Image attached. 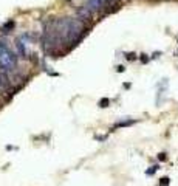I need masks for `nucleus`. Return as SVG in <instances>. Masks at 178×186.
Returning a JSON list of instances; mask_svg holds the SVG:
<instances>
[{"label": "nucleus", "instance_id": "obj_1", "mask_svg": "<svg viewBox=\"0 0 178 186\" xmlns=\"http://www.w3.org/2000/svg\"><path fill=\"white\" fill-rule=\"evenodd\" d=\"M54 31L62 44L76 45L84 36V20L77 17H60L54 19Z\"/></svg>", "mask_w": 178, "mask_h": 186}, {"label": "nucleus", "instance_id": "obj_2", "mask_svg": "<svg viewBox=\"0 0 178 186\" xmlns=\"http://www.w3.org/2000/svg\"><path fill=\"white\" fill-rule=\"evenodd\" d=\"M17 64H19L17 53H14L3 40H0V70L6 73L14 72L17 68Z\"/></svg>", "mask_w": 178, "mask_h": 186}, {"label": "nucleus", "instance_id": "obj_3", "mask_svg": "<svg viewBox=\"0 0 178 186\" xmlns=\"http://www.w3.org/2000/svg\"><path fill=\"white\" fill-rule=\"evenodd\" d=\"M26 39H28V34H23L16 39V50H17V56L22 57V59H28L30 53L26 50Z\"/></svg>", "mask_w": 178, "mask_h": 186}, {"label": "nucleus", "instance_id": "obj_4", "mask_svg": "<svg viewBox=\"0 0 178 186\" xmlns=\"http://www.w3.org/2000/svg\"><path fill=\"white\" fill-rule=\"evenodd\" d=\"M85 6L88 8L93 14H96V12L104 11L105 8L109 6V2H107V0H85Z\"/></svg>", "mask_w": 178, "mask_h": 186}, {"label": "nucleus", "instance_id": "obj_5", "mask_svg": "<svg viewBox=\"0 0 178 186\" xmlns=\"http://www.w3.org/2000/svg\"><path fill=\"white\" fill-rule=\"evenodd\" d=\"M76 17L81 19V20H90V19L93 17V12L90 11L85 5H82V6H79L76 10Z\"/></svg>", "mask_w": 178, "mask_h": 186}, {"label": "nucleus", "instance_id": "obj_6", "mask_svg": "<svg viewBox=\"0 0 178 186\" xmlns=\"http://www.w3.org/2000/svg\"><path fill=\"white\" fill-rule=\"evenodd\" d=\"M11 85H12V82L10 79V74L0 70V90H10Z\"/></svg>", "mask_w": 178, "mask_h": 186}, {"label": "nucleus", "instance_id": "obj_7", "mask_svg": "<svg viewBox=\"0 0 178 186\" xmlns=\"http://www.w3.org/2000/svg\"><path fill=\"white\" fill-rule=\"evenodd\" d=\"M14 25H16L14 20H6V22L0 27V33H11L12 28H14Z\"/></svg>", "mask_w": 178, "mask_h": 186}, {"label": "nucleus", "instance_id": "obj_8", "mask_svg": "<svg viewBox=\"0 0 178 186\" xmlns=\"http://www.w3.org/2000/svg\"><path fill=\"white\" fill-rule=\"evenodd\" d=\"M135 123H136L135 119H124V121H118L113 126V129H118V127H129V126H132V124H135Z\"/></svg>", "mask_w": 178, "mask_h": 186}, {"label": "nucleus", "instance_id": "obj_9", "mask_svg": "<svg viewBox=\"0 0 178 186\" xmlns=\"http://www.w3.org/2000/svg\"><path fill=\"white\" fill-rule=\"evenodd\" d=\"M98 106L101 107V109H105V107L110 106V99L109 98H101V99H99V102H98Z\"/></svg>", "mask_w": 178, "mask_h": 186}, {"label": "nucleus", "instance_id": "obj_10", "mask_svg": "<svg viewBox=\"0 0 178 186\" xmlns=\"http://www.w3.org/2000/svg\"><path fill=\"white\" fill-rule=\"evenodd\" d=\"M158 164H155V166H152L150 169H147V171H146V174H147V175H154V174L156 172V171H158Z\"/></svg>", "mask_w": 178, "mask_h": 186}, {"label": "nucleus", "instance_id": "obj_11", "mask_svg": "<svg viewBox=\"0 0 178 186\" xmlns=\"http://www.w3.org/2000/svg\"><path fill=\"white\" fill-rule=\"evenodd\" d=\"M169 183H171V179H169V177H163V179L160 180V186H169Z\"/></svg>", "mask_w": 178, "mask_h": 186}, {"label": "nucleus", "instance_id": "obj_12", "mask_svg": "<svg viewBox=\"0 0 178 186\" xmlns=\"http://www.w3.org/2000/svg\"><path fill=\"white\" fill-rule=\"evenodd\" d=\"M126 57H127V59H129V61H135L138 56H136V53H127V55H126Z\"/></svg>", "mask_w": 178, "mask_h": 186}, {"label": "nucleus", "instance_id": "obj_13", "mask_svg": "<svg viewBox=\"0 0 178 186\" xmlns=\"http://www.w3.org/2000/svg\"><path fill=\"white\" fill-rule=\"evenodd\" d=\"M158 160L160 161H166L167 160V155L164 154V152H161V154H158Z\"/></svg>", "mask_w": 178, "mask_h": 186}, {"label": "nucleus", "instance_id": "obj_14", "mask_svg": "<svg viewBox=\"0 0 178 186\" xmlns=\"http://www.w3.org/2000/svg\"><path fill=\"white\" fill-rule=\"evenodd\" d=\"M139 59H141L143 64H146V62H149V56H147V55H141V57H139Z\"/></svg>", "mask_w": 178, "mask_h": 186}, {"label": "nucleus", "instance_id": "obj_15", "mask_svg": "<svg viewBox=\"0 0 178 186\" xmlns=\"http://www.w3.org/2000/svg\"><path fill=\"white\" fill-rule=\"evenodd\" d=\"M124 70H126V67H124V65H118V67H116V72H119V73H122Z\"/></svg>", "mask_w": 178, "mask_h": 186}, {"label": "nucleus", "instance_id": "obj_16", "mask_svg": "<svg viewBox=\"0 0 178 186\" xmlns=\"http://www.w3.org/2000/svg\"><path fill=\"white\" fill-rule=\"evenodd\" d=\"M109 2V5H113V3H116V2H119V0H107Z\"/></svg>", "mask_w": 178, "mask_h": 186}, {"label": "nucleus", "instance_id": "obj_17", "mask_svg": "<svg viewBox=\"0 0 178 186\" xmlns=\"http://www.w3.org/2000/svg\"><path fill=\"white\" fill-rule=\"evenodd\" d=\"M65 2H70V0H65Z\"/></svg>", "mask_w": 178, "mask_h": 186}]
</instances>
